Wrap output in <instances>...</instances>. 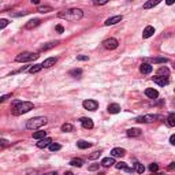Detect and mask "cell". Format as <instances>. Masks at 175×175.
I'll list each match as a JSON object with an SVG mask.
<instances>
[{
	"label": "cell",
	"mask_w": 175,
	"mask_h": 175,
	"mask_svg": "<svg viewBox=\"0 0 175 175\" xmlns=\"http://www.w3.org/2000/svg\"><path fill=\"white\" fill-rule=\"evenodd\" d=\"M126 134L129 135V137H140V135L142 134V130L137 129V127H131V129H129L126 131Z\"/></svg>",
	"instance_id": "17"
},
{
	"label": "cell",
	"mask_w": 175,
	"mask_h": 175,
	"mask_svg": "<svg viewBox=\"0 0 175 175\" xmlns=\"http://www.w3.org/2000/svg\"><path fill=\"white\" fill-rule=\"evenodd\" d=\"M167 125H168L170 127L175 126V114L174 112H171V114L168 115V118H167Z\"/></svg>",
	"instance_id": "27"
},
{
	"label": "cell",
	"mask_w": 175,
	"mask_h": 175,
	"mask_svg": "<svg viewBox=\"0 0 175 175\" xmlns=\"http://www.w3.org/2000/svg\"><path fill=\"white\" fill-rule=\"evenodd\" d=\"M56 62H57V57H48V59H45V60L41 63V67H43V69H48V67L55 66Z\"/></svg>",
	"instance_id": "9"
},
{
	"label": "cell",
	"mask_w": 175,
	"mask_h": 175,
	"mask_svg": "<svg viewBox=\"0 0 175 175\" xmlns=\"http://www.w3.org/2000/svg\"><path fill=\"white\" fill-rule=\"evenodd\" d=\"M153 33H155V28H153V26H147L142 32V37L144 38H149V37L153 36Z\"/></svg>",
	"instance_id": "15"
},
{
	"label": "cell",
	"mask_w": 175,
	"mask_h": 175,
	"mask_svg": "<svg viewBox=\"0 0 175 175\" xmlns=\"http://www.w3.org/2000/svg\"><path fill=\"white\" fill-rule=\"evenodd\" d=\"M99 167H100V164H99V163H95V164H92V166L88 167V170H89V171H97Z\"/></svg>",
	"instance_id": "40"
},
{
	"label": "cell",
	"mask_w": 175,
	"mask_h": 175,
	"mask_svg": "<svg viewBox=\"0 0 175 175\" xmlns=\"http://www.w3.org/2000/svg\"><path fill=\"white\" fill-rule=\"evenodd\" d=\"M111 155H112V157H123V156L126 155V151H125L123 148H114V149L111 151Z\"/></svg>",
	"instance_id": "11"
},
{
	"label": "cell",
	"mask_w": 175,
	"mask_h": 175,
	"mask_svg": "<svg viewBox=\"0 0 175 175\" xmlns=\"http://www.w3.org/2000/svg\"><path fill=\"white\" fill-rule=\"evenodd\" d=\"M79 122L85 129H93V126H95V125H93V121L90 118H81Z\"/></svg>",
	"instance_id": "14"
},
{
	"label": "cell",
	"mask_w": 175,
	"mask_h": 175,
	"mask_svg": "<svg viewBox=\"0 0 175 175\" xmlns=\"http://www.w3.org/2000/svg\"><path fill=\"white\" fill-rule=\"evenodd\" d=\"M152 70H153V67L151 66L149 63H142L140 66V71L142 73V74H151V73H152Z\"/></svg>",
	"instance_id": "18"
},
{
	"label": "cell",
	"mask_w": 175,
	"mask_h": 175,
	"mask_svg": "<svg viewBox=\"0 0 175 175\" xmlns=\"http://www.w3.org/2000/svg\"><path fill=\"white\" fill-rule=\"evenodd\" d=\"M122 19H123V17H122V15H115V17L108 18V19L104 22V25H105V26H111V25H115V23L121 22Z\"/></svg>",
	"instance_id": "10"
},
{
	"label": "cell",
	"mask_w": 175,
	"mask_h": 175,
	"mask_svg": "<svg viewBox=\"0 0 175 175\" xmlns=\"http://www.w3.org/2000/svg\"><path fill=\"white\" fill-rule=\"evenodd\" d=\"M168 170H170V171H172V170H175V163H174V161H172V163H170Z\"/></svg>",
	"instance_id": "46"
},
{
	"label": "cell",
	"mask_w": 175,
	"mask_h": 175,
	"mask_svg": "<svg viewBox=\"0 0 175 175\" xmlns=\"http://www.w3.org/2000/svg\"><path fill=\"white\" fill-rule=\"evenodd\" d=\"M62 131H64V133L74 131V126H73L71 123H64V125H62Z\"/></svg>",
	"instance_id": "28"
},
{
	"label": "cell",
	"mask_w": 175,
	"mask_h": 175,
	"mask_svg": "<svg viewBox=\"0 0 175 175\" xmlns=\"http://www.w3.org/2000/svg\"><path fill=\"white\" fill-rule=\"evenodd\" d=\"M33 108H34V105H33V103H30V101H17L11 109V114L14 115V116H19V115L28 114V112L32 111Z\"/></svg>",
	"instance_id": "1"
},
{
	"label": "cell",
	"mask_w": 175,
	"mask_h": 175,
	"mask_svg": "<svg viewBox=\"0 0 175 175\" xmlns=\"http://www.w3.org/2000/svg\"><path fill=\"white\" fill-rule=\"evenodd\" d=\"M118 45H119V41L116 38H107V40L103 41V47L105 49H109V51L111 49H116Z\"/></svg>",
	"instance_id": "6"
},
{
	"label": "cell",
	"mask_w": 175,
	"mask_h": 175,
	"mask_svg": "<svg viewBox=\"0 0 175 175\" xmlns=\"http://www.w3.org/2000/svg\"><path fill=\"white\" fill-rule=\"evenodd\" d=\"M170 144H171V145H175V135H171V137H170Z\"/></svg>",
	"instance_id": "45"
},
{
	"label": "cell",
	"mask_w": 175,
	"mask_h": 175,
	"mask_svg": "<svg viewBox=\"0 0 175 175\" xmlns=\"http://www.w3.org/2000/svg\"><path fill=\"white\" fill-rule=\"evenodd\" d=\"M115 168L123 170V171H127V172H133V168H130V167L127 166V163H125V161H118V163H115Z\"/></svg>",
	"instance_id": "13"
},
{
	"label": "cell",
	"mask_w": 175,
	"mask_h": 175,
	"mask_svg": "<svg viewBox=\"0 0 175 175\" xmlns=\"http://www.w3.org/2000/svg\"><path fill=\"white\" fill-rule=\"evenodd\" d=\"M28 175H38V172L37 171H29Z\"/></svg>",
	"instance_id": "49"
},
{
	"label": "cell",
	"mask_w": 175,
	"mask_h": 175,
	"mask_svg": "<svg viewBox=\"0 0 175 175\" xmlns=\"http://www.w3.org/2000/svg\"><path fill=\"white\" fill-rule=\"evenodd\" d=\"M37 11L41 12V14H48V12L53 11V8H52V7H49V6H40L37 8Z\"/></svg>",
	"instance_id": "26"
},
{
	"label": "cell",
	"mask_w": 175,
	"mask_h": 175,
	"mask_svg": "<svg viewBox=\"0 0 175 175\" xmlns=\"http://www.w3.org/2000/svg\"><path fill=\"white\" fill-rule=\"evenodd\" d=\"M160 175H164V174H160Z\"/></svg>",
	"instance_id": "52"
},
{
	"label": "cell",
	"mask_w": 175,
	"mask_h": 175,
	"mask_svg": "<svg viewBox=\"0 0 175 175\" xmlns=\"http://www.w3.org/2000/svg\"><path fill=\"white\" fill-rule=\"evenodd\" d=\"M157 118H159L157 115L148 114V115H142V116L135 118V122H138V123H151V122H155Z\"/></svg>",
	"instance_id": "5"
},
{
	"label": "cell",
	"mask_w": 175,
	"mask_h": 175,
	"mask_svg": "<svg viewBox=\"0 0 175 175\" xmlns=\"http://www.w3.org/2000/svg\"><path fill=\"white\" fill-rule=\"evenodd\" d=\"M166 3L168 4V6H171V4H174V3H175V0H166Z\"/></svg>",
	"instance_id": "48"
},
{
	"label": "cell",
	"mask_w": 175,
	"mask_h": 175,
	"mask_svg": "<svg viewBox=\"0 0 175 175\" xmlns=\"http://www.w3.org/2000/svg\"><path fill=\"white\" fill-rule=\"evenodd\" d=\"M107 111H108L109 114H119V112H121V105L116 104V103L109 104L108 108H107Z\"/></svg>",
	"instance_id": "20"
},
{
	"label": "cell",
	"mask_w": 175,
	"mask_h": 175,
	"mask_svg": "<svg viewBox=\"0 0 175 175\" xmlns=\"http://www.w3.org/2000/svg\"><path fill=\"white\" fill-rule=\"evenodd\" d=\"M32 4H40V0H30Z\"/></svg>",
	"instance_id": "50"
},
{
	"label": "cell",
	"mask_w": 175,
	"mask_h": 175,
	"mask_svg": "<svg viewBox=\"0 0 175 175\" xmlns=\"http://www.w3.org/2000/svg\"><path fill=\"white\" fill-rule=\"evenodd\" d=\"M64 175H74L73 172H70V171H67V172H64Z\"/></svg>",
	"instance_id": "51"
},
{
	"label": "cell",
	"mask_w": 175,
	"mask_h": 175,
	"mask_svg": "<svg viewBox=\"0 0 175 175\" xmlns=\"http://www.w3.org/2000/svg\"><path fill=\"white\" fill-rule=\"evenodd\" d=\"M134 167H135V171H137L138 174H142V172L145 171V167H144L141 163H138V161H135V163H134Z\"/></svg>",
	"instance_id": "33"
},
{
	"label": "cell",
	"mask_w": 175,
	"mask_h": 175,
	"mask_svg": "<svg viewBox=\"0 0 175 175\" xmlns=\"http://www.w3.org/2000/svg\"><path fill=\"white\" fill-rule=\"evenodd\" d=\"M153 82L155 83H157L159 86H166V85H168L170 83V78H168V75H156V77H153Z\"/></svg>",
	"instance_id": "7"
},
{
	"label": "cell",
	"mask_w": 175,
	"mask_h": 175,
	"mask_svg": "<svg viewBox=\"0 0 175 175\" xmlns=\"http://www.w3.org/2000/svg\"><path fill=\"white\" fill-rule=\"evenodd\" d=\"M8 19H4V18H2L0 19V29H4V28H7L8 26Z\"/></svg>",
	"instance_id": "38"
},
{
	"label": "cell",
	"mask_w": 175,
	"mask_h": 175,
	"mask_svg": "<svg viewBox=\"0 0 175 175\" xmlns=\"http://www.w3.org/2000/svg\"><path fill=\"white\" fill-rule=\"evenodd\" d=\"M40 23H41L40 19H30V21H29V22L25 25V29H28V30H30V29H34V28H37Z\"/></svg>",
	"instance_id": "21"
},
{
	"label": "cell",
	"mask_w": 175,
	"mask_h": 175,
	"mask_svg": "<svg viewBox=\"0 0 175 175\" xmlns=\"http://www.w3.org/2000/svg\"><path fill=\"white\" fill-rule=\"evenodd\" d=\"M10 145V141L6 138H0V148H6Z\"/></svg>",
	"instance_id": "36"
},
{
	"label": "cell",
	"mask_w": 175,
	"mask_h": 175,
	"mask_svg": "<svg viewBox=\"0 0 175 175\" xmlns=\"http://www.w3.org/2000/svg\"><path fill=\"white\" fill-rule=\"evenodd\" d=\"M71 77H74V78H79L81 75H82V70L81 69H74V70H70V73H69Z\"/></svg>",
	"instance_id": "30"
},
{
	"label": "cell",
	"mask_w": 175,
	"mask_h": 175,
	"mask_svg": "<svg viewBox=\"0 0 175 175\" xmlns=\"http://www.w3.org/2000/svg\"><path fill=\"white\" fill-rule=\"evenodd\" d=\"M161 0H148L147 3L144 4V8L145 10H149V8H153L155 6H157L159 3H160Z\"/></svg>",
	"instance_id": "22"
},
{
	"label": "cell",
	"mask_w": 175,
	"mask_h": 175,
	"mask_svg": "<svg viewBox=\"0 0 175 175\" xmlns=\"http://www.w3.org/2000/svg\"><path fill=\"white\" fill-rule=\"evenodd\" d=\"M107 3H108V0H93L95 6H105Z\"/></svg>",
	"instance_id": "37"
},
{
	"label": "cell",
	"mask_w": 175,
	"mask_h": 175,
	"mask_svg": "<svg viewBox=\"0 0 175 175\" xmlns=\"http://www.w3.org/2000/svg\"><path fill=\"white\" fill-rule=\"evenodd\" d=\"M114 164H115V159H114V157H104L103 160H101L100 166H103V167H105V168H108V167L114 166Z\"/></svg>",
	"instance_id": "19"
},
{
	"label": "cell",
	"mask_w": 175,
	"mask_h": 175,
	"mask_svg": "<svg viewBox=\"0 0 175 175\" xmlns=\"http://www.w3.org/2000/svg\"><path fill=\"white\" fill-rule=\"evenodd\" d=\"M77 59H78V60H82V62H85V60H88L89 57L86 56V55H77Z\"/></svg>",
	"instance_id": "42"
},
{
	"label": "cell",
	"mask_w": 175,
	"mask_h": 175,
	"mask_svg": "<svg viewBox=\"0 0 175 175\" xmlns=\"http://www.w3.org/2000/svg\"><path fill=\"white\" fill-rule=\"evenodd\" d=\"M159 170V166L156 163H152V164H149V171L151 172H156Z\"/></svg>",
	"instance_id": "39"
},
{
	"label": "cell",
	"mask_w": 175,
	"mask_h": 175,
	"mask_svg": "<svg viewBox=\"0 0 175 175\" xmlns=\"http://www.w3.org/2000/svg\"><path fill=\"white\" fill-rule=\"evenodd\" d=\"M153 63H167L168 62V59L167 57H155V59H152Z\"/></svg>",
	"instance_id": "34"
},
{
	"label": "cell",
	"mask_w": 175,
	"mask_h": 175,
	"mask_svg": "<svg viewBox=\"0 0 175 175\" xmlns=\"http://www.w3.org/2000/svg\"><path fill=\"white\" fill-rule=\"evenodd\" d=\"M41 69H43L41 64H34V66H32L30 69H29V73H30V74H36V73H38Z\"/></svg>",
	"instance_id": "32"
},
{
	"label": "cell",
	"mask_w": 175,
	"mask_h": 175,
	"mask_svg": "<svg viewBox=\"0 0 175 175\" xmlns=\"http://www.w3.org/2000/svg\"><path fill=\"white\" fill-rule=\"evenodd\" d=\"M11 97V95H4V96H0V103H3V101H6L7 99Z\"/></svg>",
	"instance_id": "44"
},
{
	"label": "cell",
	"mask_w": 175,
	"mask_h": 175,
	"mask_svg": "<svg viewBox=\"0 0 175 175\" xmlns=\"http://www.w3.org/2000/svg\"><path fill=\"white\" fill-rule=\"evenodd\" d=\"M47 137V131H36L33 133V138L34 140H41V138Z\"/></svg>",
	"instance_id": "31"
},
{
	"label": "cell",
	"mask_w": 175,
	"mask_h": 175,
	"mask_svg": "<svg viewBox=\"0 0 175 175\" xmlns=\"http://www.w3.org/2000/svg\"><path fill=\"white\" fill-rule=\"evenodd\" d=\"M77 147L79 148V149H88L89 147H92V144L88 142V141H83V140H79L77 141Z\"/></svg>",
	"instance_id": "23"
},
{
	"label": "cell",
	"mask_w": 175,
	"mask_h": 175,
	"mask_svg": "<svg viewBox=\"0 0 175 175\" xmlns=\"http://www.w3.org/2000/svg\"><path fill=\"white\" fill-rule=\"evenodd\" d=\"M83 108L88 109V111H96L99 108V103L96 100H85L82 103Z\"/></svg>",
	"instance_id": "8"
},
{
	"label": "cell",
	"mask_w": 175,
	"mask_h": 175,
	"mask_svg": "<svg viewBox=\"0 0 175 175\" xmlns=\"http://www.w3.org/2000/svg\"><path fill=\"white\" fill-rule=\"evenodd\" d=\"M51 142H52L51 138L44 137V138H41V140H38V142H37V148H40V149H44V148H47Z\"/></svg>",
	"instance_id": "12"
},
{
	"label": "cell",
	"mask_w": 175,
	"mask_h": 175,
	"mask_svg": "<svg viewBox=\"0 0 175 175\" xmlns=\"http://www.w3.org/2000/svg\"><path fill=\"white\" fill-rule=\"evenodd\" d=\"M168 69H167V67H161V69L160 70H159V75H168Z\"/></svg>",
	"instance_id": "41"
},
{
	"label": "cell",
	"mask_w": 175,
	"mask_h": 175,
	"mask_svg": "<svg viewBox=\"0 0 175 175\" xmlns=\"http://www.w3.org/2000/svg\"><path fill=\"white\" fill-rule=\"evenodd\" d=\"M57 41H51V43H47V44H44L43 47L40 48V51H48V49H51V48H53V47H56L57 45Z\"/></svg>",
	"instance_id": "24"
},
{
	"label": "cell",
	"mask_w": 175,
	"mask_h": 175,
	"mask_svg": "<svg viewBox=\"0 0 175 175\" xmlns=\"http://www.w3.org/2000/svg\"><path fill=\"white\" fill-rule=\"evenodd\" d=\"M145 96L149 99H157L159 92L156 89H153V88H148V89H145Z\"/></svg>",
	"instance_id": "16"
},
{
	"label": "cell",
	"mask_w": 175,
	"mask_h": 175,
	"mask_svg": "<svg viewBox=\"0 0 175 175\" xmlns=\"http://www.w3.org/2000/svg\"><path fill=\"white\" fill-rule=\"evenodd\" d=\"M100 155H101L100 151H99V152H93L92 155L88 156V159H89V160H95V159H99V157H100Z\"/></svg>",
	"instance_id": "35"
},
{
	"label": "cell",
	"mask_w": 175,
	"mask_h": 175,
	"mask_svg": "<svg viewBox=\"0 0 175 175\" xmlns=\"http://www.w3.org/2000/svg\"><path fill=\"white\" fill-rule=\"evenodd\" d=\"M38 57V53H33V52H22L15 57V62L18 63H25V62H32L36 60Z\"/></svg>",
	"instance_id": "4"
},
{
	"label": "cell",
	"mask_w": 175,
	"mask_h": 175,
	"mask_svg": "<svg viewBox=\"0 0 175 175\" xmlns=\"http://www.w3.org/2000/svg\"><path fill=\"white\" fill-rule=\"evenodd\" d=\"M44 175H57V172L56 171H49V172H47V174H44Z\"/></svg>",
	"instance_id": "47"
},
{
	"label": "cell",
	"mask_w": 175,
	"mask_h": 175,
	"mask_svg": "<svg viewBox=\"0 0 175 175\" xmlns=\"http://www.w3.org/2000/svg\"><path fill=\"white\" fill-rule=\"evenodd\" d=\"M55 29H56L57 33H63V32H64V28H63L62 25H56V28H55Z\"/></svg>",
	"instance_id": "43"
},
{
	"label": "cell",
	"mask_w": 175,
	"mask_h": 175,
	"mask_svg": "<svg viewBox=\"0 0 175 175\" xmlns=\"http://www.w3.org/2000/svg\"><path fill=\"white\" fill-rule=\"evenodd\" d=\"M48 148H49L51 152H57V151L62 149V145H60V144H56V142H51L48 145Z\"/></svg>",
	"instance_id": "25"
},
{
	"label": "cell",
	"mask_w": 175,
	"mask_h": 175,
	"mask_svg": "<svg viewBox=\"0 0 175 175\" xmlns=\"http://www.w3.org/2000/svg\"><path fill=\"white\" fill-rule=\"evenodd\" d=\"M70 166H74V167H82L83 166V160L82 159H73L71 161H70Z\"/></svg>",
	"instance_id": "29"
},
{
	"label": "cell",
	"mask_w": 175,
	"mask_h": 175,
	"mask_svg": "<svg viewBox=\"0 0 175 175\" xmlns=\"http://www.w3.org/2000/svg\"><path fill=\"white\" fill-rule=\"evenodd\" d=\"M59 18H63L66 21H79L83 17V11L79 8H70V10H64L57 14Z\"/></svg>",
	"instance_id": "2"
},
{
	"label": "cell",
	"mask_w": 175,
	"mask_h": 175,
	"mask_svg": "<svg viewBox=\"0 0 175 175\" xmlns=\"http://www.w3.org/2000/svg\"><path fill=\"white\" fill-rule=\"evenodd\" d=\"M48 119L45 116H36V118H32L29 119L26 122V129L29 130H36V129H40L41 126H45Z\"/></svg>",
	"instance_id": "3"
}]
</instances>
